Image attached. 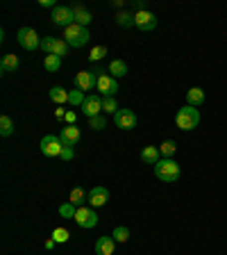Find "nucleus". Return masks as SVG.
<instances>
[{
  "label": "nucleus",
  "instance_id": "1",
  "mask_svg": "<svg viewBox=\"0 0 227 255\" xmlns=\"http://www.w3.org/2000/svg\"><path fill=\"white\" fill-rule=\"evenodd\" d=\"M198 123H200V112H198L196 107H191V105L177 110V114H175V126L180 128V130H184V132L196 130Z\"/></svg>",
  "mask_w": 227,
  "mask_h": 255
},
{
  "label": "nucleus",
  "instance_id": "2",
  "mask_svg": "<svg viewBox=\"0 0 227 255\" xmlns=\"http://www.w3.org/2000/svg\"><path fill=\"white\" fill-rule=\"evenodd\" d=\"M180 173H182V169H180V164L175 162L173 157L170 159H159L157 164H154V175H157L161 182H175L177 178H180Z\"/></svg>",
  "mask_w": 227,
  "mask_h": 255
},
{
  "label": "nucleus",
  "instance_id": "3",
  "mask_svg": "<svg viewBox=\"0 0 227 255\" xmlns=\"http://www.w3.org/2000/svg\"><path fill=\"white\" fill-rule=\"evenodd\" d=\"M89 39H91L89 27L77 25V23H73V25H69L66 30H64V41L69 43V46H73V48H82Z\"/></svg>",
  "mask_w": 227,
  "mask_h": 255
},
{
  "label": "nucleus",
  "instance_id": "4",
  "mask_svg": "<svg viewBox=\"0 0 227 255\" xmlns=\"http://www.w3.org/2000/svg\"><path fill=\"white\" fill-rule=\"evenodd\" d=\"M16 41H18V46H21L23 50H30V53H34L37 48H41V39H39V34L32 30V27H21L18 34H16Z\"/></svg>",
  "mask_w": 227,
  "mask_h": 255
},
{
  "label": "nucleus",
  "instance_id": "5",
  "mask_svg": "<svg viewBox=\"0 0 227 255\" xmlns=\"http://www.w3.org/2000/svg\"><path fill=\"white\" fill-rule=\"evenodd\" d=\"M39 148H41V153L46 155V157H59L64 143H62V139H59V134H46V137L41 139V143H39Z\"/></svg>",
  "mask_w": 227,
  "mask_h": 255
},
{
  "label": "nucleus",
  "instance_id": "6",
  "mask_svg": "<svg viewBox=\"0 0 227 255\" xmlns=\"http://www.w3.org/2000/svg\"><path fill=\"white\" fill-rule=\"evenodd\" d=\"M75 223H77L79 228H95L98 226V214H95L93 207H77V214H75Z\"/></svg>",
  "mask_w": 227,
  "mask_h": 255
},
{
  "label": "nucleus",
  "instance_id": "7",
  "mask_svg": "<svg viewBox=\"0 0 227 255\" xmlns=\"http://www.w3.org/2000/svg\"><path fill=\"white\" fill-rule=\"evenodd\" d=\"M53 23L55 25H62L64 30L69 25H73L75 23V11L73 7H64V5H57L53 9Z\"/></svg>",
  "mask_w": 227,
  "mask_h": 255
},
{
  "label": "nucleus",
  "instance_id": "8",
  "mask_svg": "<svg viewBox=\"0 0 227 255\" xmlns=\"http://www.w3.org/2000/svg\"><path fill=\"white\" fill-rule=\"evenodd\" d=\"M114 123H116V128H121V130H134L139 123V117L134 114L132 110H118L116 114H114Z\"/></svg>",
  "mask_w": 227,
  "mask_h": 255
},
{
  "label": "nucleus",
  "instance_id": "9",
  "mask_svg": "<svg viewBox=\"0 0 227 255\" xmlns=\"http://www.w3.org/2000/svg\"><path fill=\"white\" fill-rule=\"evenodd\" d=\"M134 25H137L139 30H143V32H152L154 27H157V16H154L152 11H148V9L137 11V14H134Z\"/></svg>",
  "mask_w": 227,
  "mask_h": 255
},
{
  "label": "nucleus",
  "instance_id": "10",
  "mask_svg": "<svg viewBox=\"0 0 227 255\" xmlns=\"http://www.w3.org/2000/svg\"><path fill=\"white\" fill-rule=\"evenodd\" d=\"M82 112H84L86 119H93L98 114H102V98L95 94H89L84 98V103H82Z\"/></svg>",
  "mask_w": 227,
  "mask_h": 255
},
{
  "label": "nucleus",
  "instance_id": "11",
  "mask_svg": "<svg viewBox=\"0 0 227 255\" xmlns=\"http://www.w3.org/2000/svg\"><path fill=\"white\" fill-rule=\"evenodd\" d=\"M75 87H77L79 91H91L93 87H98V75H95L93 71H79V73L75 75Z\"/></svg>",
  "mask_w": 227,
  "mask_h": 255
},
{
  "label": "nucleus",
  "instance_id": "12",
  "mask_svg": "<svg viewBox=\"0 0 227 255\" xmlns=\"http://www.w3.org/2000/svg\"><path fill=\"white\" fill-rule=\"evenodd\" d=\"M98 91L102 94V98H109V96H114L118 91L116 78H111V75H107V73H100V75H98Z\"/></svg>",
  "mask_w": 227,
  "mask_h": 255
},
{
  "label": "nucleus",
  "instance_id": "13",
  "mask_svg": "<svg viewBox=\"0 0 227 255\" xmlns=\"http://www.w3.org/2000/svg\"><path fill=\"white\" fill-rule=\"evenodd\" d=\"M107 201H109V191L105 187L98 185L93 189H89V207H102Z\"/></svg>",
  "mask_w": 227,
  "mask_h": 255
},
{
  "label": "nucleus",
  "instance_id": "14",
  "mask_svg": "<svg viewBox=\"0 0 227 255\" xmlns=\"http://www.w3.org/2000/svg\"><path fill=\"white\" fill-rule=\"evenodd\" d=\"M79 128L77 126H66L62 128V132H59V139H62L64 146H75V143L79 141Z\"/></svg>",
  "mask_w": 227,
  "mask_h": 255
},
{
  "label": "nucleus",
  "instance_id": "15",
  "mask_svg": "<svg viewBox=\"0 0 227 255\" xmlns=\"http://www.w3.org/2000/svg\"><path fill=\"white\" fill-rule=\"evenodd\" d=\"M114 251H116V239L98 237V242H95V255H114Z\"/></svg>",
  "mask_w": 227,
  "mask_h": 255
},
{
  "label": "nucleus",
  "instance_id": "16",
  "mask_svg": "<svg viewBox=\"0 0 227 255\" xmlns=\"http://www.w3.org/2000/svg\"><path fill=\"white\" fill-rule=\"evenodd\" d=\"M18 66H21V59H18V55H14V53L2 55V59H0V71H2V73H14Z\"/></svg>",
  "mask_w": 227,
  "mask_h": 255
},
{
  "label": "nucleus",
  "instance_id": "17",
  "mask_svg": "<svg viewBox=\"0 0 227 255\" xmlns=\"http://www.w3.org/2000/svg\"><path fill=\"white\" fill-rule=\"evenodd\" d=\"M186 103H189L191 107H198L205 103V91L200 89V87H191L189 91H186Z\"/></svg>",
  "mask_w": 227,
  "mask_h": 255
},
{
  "label": "nucleus",
  "instance_id": "18",
  "mask_svg": "<svg viewBox=\"0 0 227 255\" xmlns=\"http://www.w3.org/2000/svg\"><path fill=\"white\" fill-rule=\"evenodd\" d=\"M69 203H73L75 207H84V203H89V194H86L82 187H75V189L71 191Z\"/></svg>",
  "mask_w": 227,
  "mask_h": 255
},
{
  "label": "nucleus",
  "instance_id": "19",
  "mask_svg": "<svg viewBox=\"0 0 227 255\" xmlns=\"http://www.w3.org/2000/svg\"><path fill=\"white\" fill-rule=\"evenodd\" d=\"M159 148L157 146H146V148L141 150V159L146 162V164H157L159 162Z\"/></svg>",
  "mask_w": 227,
  "mask_h": 255
},
{
  "label": "nucleus",
  "instance_id": "20",
  "mask_svg": "<svg viewBox=\"0 0 227 255\" xmlns=\"http://www.w3.org/2000/svg\"><path fill=\"white\" fill-rule=\"evenodd\" d=\"M109 73H111V78H125L127 64L123 59H114V62H109Z\"/></svg>",
  "mask_w": 227,
  "mask_h": 255
},
{
  "label": "nucleus",
  "instance_id": "21",
  "mask_svg": "<svg viewBox=\"0 0 227 255\" xmlns=\"http://www.w3.org/2000/svg\"><path fill=\"white\" fill-rule=\"evenodd\" d=\"M48 96H50V101L57 103V105H64V103L69 101V91L64 89V87H53V89L48 91Z\"/></svg>",
  "mask_w": 227,
  "mask_h": 255
},
{
  "label": "nucleus",
  "instance_id": "22",
  "mask_svg": "<svg viewBox=\"0 0 227 255\" xmlns=\"http://www.w3.org/2000/svg\"><path fill=\"white\" fill-rule=\"evenodd\" d=\"M73 11H75V23H77V25H89L91 21H93V18H91V11L89 9H84V7H73Z\"/></svg>",
  "mask_w": 227,
  "mask_h": 255
},
{
  "label": "nucleus",
  "instance_id": "23",
  "mask_svg": "<svg viewBox=\"0 0 227 255\" xmlns=\"http://www.w3.org/2000/svg\"><path fill=\"white\" fill-rule=\"evenodd\" d=\"M159 153L164 155L166 159H170V157H173L175 153H177V143H175L173 139H166V141L161 143V146H159Z\"/></svg>",
  "mask_w": 227,
  "mask_h": 255
},
{
  "label": "nucleus",
  "instance_id": "24",
  "mask_svg": "<svg viewBox=\"0 0 227 255\" xmlns=\"http://www.w3.org/2000/svg\"><path fill=\"white\" fill-rule=\"evenodd\" d=\"M43 66H46V71L55 73V71H59V66H62V57H57V55H46Z\"/></svg>",
  "mask_w": 227,
  "mask_h": 255
},
{
  "label": "nucleus",
  "instance_id": "25",
  "mask_svg": "<svg viewBox=\"0 0 227 255\" xmlns=\"http://www.w3.org/2000/svg\"><path fill=\"white\" fill-rule=\"evenodd\" d=\"M11 132H14V121H11L7 114H2V117H0V134H2V137H9Z\"/></svg>",
  "mask_w": 227,
  "mask_h": 255
},
{
  "label": "nucleus",
  "instance_id": "26",
  "mask_svg": "<svg viewBox=\"0 0 227 255\" xmlns=\"http://www.w3.org/2000/svg\"><path fill=\"white\" fill-rule=\"evenodd\" d=\"M121 110L116 103V98L114 96H109V98H102V114H116V112Z\"/></svg>",
  "mask_w": 227,
  "mask_h": 255
},
{
  "label": "nucleus",
  "instance_id": "27",
  "mask_svg": "<svg viewBox=\"0 0 227 255\" xmlns=\"http://www.w3.org/2000/svg\"><path fill=\"white\" fill-rule=\"evenodd\" d=\"M53 239L57 242V244H66V242L71 239V233L66 228H62V226H59V228L53 230Z\"/></svg>",
  "mask_w": 227,
  "mask_h": 255
},
{
  "label": "nucleus",
  "instance_id": "28",
  "mask_svg": "<svg viewBox=\"0 0 227 255\" xmlns=\"http://www.w3.org/2000/svg\"><path fill=\"white\" fill-rule=\"evenodd\" d=\"M116 23L121 27H132L134 25V14H130V11H121V14L116 16Z\"/></svg>",
  "mask_w": 227,
  "mask_h": 255
},
{
  "label": "nucleus",
  "instance_id": "29",
  "mask_svg": "<svg viewBox=\"0 0 227 255\" xmlns=\"http://www.w3.org/2000/svg\"><path fill=\"white\" fill-rule=\"evenodd\" d=\"M59 214H62L64 219H75V214H77V207H75L73 203H64V205H59Z\"/></svg>",
  "mask_w": 227,
  "mask_h": 255
},
{
  "label": "nucleus",
  "instance_id": "30",
  "mask_svg": "<svg viewBox=\"0 0 227 255\" xmlns=\"http://www.w3.org/2000/svg\"><path fill=\"white\" fill-rule=\"evenodd\" d=\"M84 91H79V89H75V91H69V103L71 105H75V107H82V103H84Z\"/></svg>",
  "mask_w": 227,
  "mask_h": 255
},
{
  "label": "nucleus",
  "instance_id": "31",
  "mask_svg": "<svg viewBox=\"0 0 227 255\" xmlns=\"http://www.w3.org/2000/svg\"><path fill=\"white\" fill-rule=\"evenodd\" d=\"M53 55H57V57H64V55H69V43L64 41V39H55Z\"/></svg>",
  "mask_w": 227,
  "mask_h": 255
},
{
  "label": "nucleus",
  "instance_id": "32",
  "mask_svg": "<svg viewBox=\"0 0 227 255\" xmlns=\"http://www.w3.org/2000/svg\"><path fill=\"white\" fill-rule=\"evenodd\" d=\"M105 55H107V48L105 46H93V48H91V53H89V59H91V62H100Z\"/></svg>",
  "mask_w": 227,
  "mask_h": 255
},
{
  "label": "nucleus",
  "instance_id": "33",
  "mask_svg": "<svg viewBox=\"0 0 227 255\" xmlns=\"http://www.w3.org/2000/svg\"><path fill=\"white\" fill-rule=\"evenodd\" d=\"M111 237L116 239V242H121V244H125L127 239H130V230H127L125 226H118V228L114 230V235H111Z\"/></svg>",
  "mask_w": 227,
  "mask_h": 255
},
{
  "label": "nucleus",
  "instance_id": "34",
  "mask_svg": "<svg viewBox=\"0 0 227 255\" xmlns=\"http://www.w3.org/2000/svg\"><path fill=\"white\" fill-rule=\"evenodd\" d=\"M89 128H93V130H102V128H107V119H105V114H98V117L89 119Z\"/></svg>",
  "mask_w": 227,
  "mask_h": 255
},
{
  "label": "nucleus",
  "instance_id": "35",
  "mask_svg": "<svg viewBox=\"0 0 227 255\" xmlns=\"http://www.w3.org/2000/svg\"><path fill=\"white\" fill-rule=\"evenodd\" d=\"M53 48H55V39L53 37H43L41 39V50L46 55H53Z\"/></svg>",
  "mask_w": 227,
  "mask_h": 255
},
{
  "label": "nucleus",
  "instance_id": "36",
  "mask_svg": "<svg viewBox=\"0 0 227 255\" xmlns=\"http://www.w3.org/2000/svg\"><path fill=\"white\" fill-rule=\"evenodd\" d=\"M59 157H62L64 162H71V159L75 157V153H73V146H64V148H62V155H59Z\"/></svg>",
  "mask_w": 227,
  "mask_h": 255
},
{
  "label": "nucleus",
  "instance_id": "37",
  "mask_svg": "<svg viewBox=\"0 0 227 255\" xmlns=\"http://www.w3.org/2000/svg\"><path fill=\"white\" fill-rule=\"evenodd\" d=\"M64 121H66V126H75V121H77V114L75 112H66V117H64Z\"/></svg>",
  "mask_w": 227,
  "mask_h": 255
},
{
  "label": "nucleus",
  "instance_id": "38",
  "mask_svg": "<svg viewBox=\"0 0 227 255\" xmlns=\"http://www.w3.org/2000/svg\"><path fill=\"white\" fill-rule=\"evenodd\" d=\"M41 7H53L55 9L57 5H55V0H41Z\"/></svg>",
  "mask_w": 227,
  "mask_h": 255
},
{
  "label": "nucleus",
  "instance_id": "39",
  "mask_svg": "<svg viewBox=\"0 0 227 255\" xmlns=\"http://www.w3.org/2000/svg\"><path fill=\"white\" fill-rule=\"evenodd\" d=\"M55 244H57V242H55V239L50 237V239L46 242V249H48V251H53V249H55Z\"/></svg>",
  "mask_w": 227,
  "mask_h": 255
}]
</instances>
